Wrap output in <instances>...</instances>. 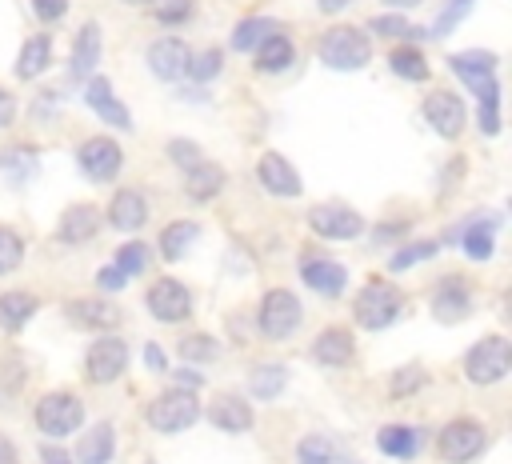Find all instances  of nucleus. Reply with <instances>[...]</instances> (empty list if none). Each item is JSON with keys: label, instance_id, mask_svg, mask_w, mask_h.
Listing matches in <instances>:
<instances>
[{"label": "nucleus", "instance_id": "nucleus-24", "mask_svg": "<svg viewBox=\"0 0 512 464\" xmlns=\"http://www.w3.org/2000/svg\"><path fill=\"white\" fill-rule=\"evenodd\" d=\"M208 416H212V424L220 432H248V424H252V408L240 396H216Z\"/></svg>", "mask_w": 512, "mask_h": 464}, {"label": "nucleus", "instance_id": "nucleus-28", "mask_svg": "<svg viewBox=\"0 0 512 464\" xmlns=\"http://www.w3.org/2000/svg\"><path fill=\"white\" fill-rule=\"evenodd\" d=\"M96 60H100V28L84 24L76 36V52H72V76H92Z\"/></svg>", "mask_w": 512, "mask_h": 464}, {"label": "nucleus", "instance_id": "nucleus-6", "mask_svg": "<svg viewBox=\"0 0 512 464\" xmlns=\"http://www.w3.org/2000/svg\"><path fill=\"white\" fill-rule=\"evenodd\" d=\"M300 316H304L300 300H296L288 288H272V292L264 296V304H260V332H264L268 340H284V336L296 332Z\"/></svg>", "mask_w": 512, "mask_h": 464}, {"label": "nucleus", "instance_id": "nucleus-23", "mask_svg": "<svg viewBox=\"0 0 512 464\" xmlns=\"http://www.w3.org/2000/svg\"><path fill=\"white\" fill-rule=\"evenodd\" d=\"M108 220H112V228H120V232H136L144 220H148V204H144V196L140 192H116L112 196V208H108Z\"/></svg>", "mask_w": 512, "mask_h": 464}, {"label": "nucleus", "instance_id": "nucleus-40", "mask_svg": "<svg viewBox=\"0 0 512 464\" xmlns=\"http://www.w3.org/2000/svg\"><path fill=\"white\" fill-rule=\"evenodd\" d=\"M152 16L160 24H184L192 16V0H152Z\"/></svg>", "mask_w": 512, "mask_h": 464}, {"label": "nucleus", "instance_id": "nucleus-46", "mask_svg": "<svg viewBox=\"0 0 512 464\" xmlns=\"http://www.w3.org/2000/svg\"><path fill=\"white\" fill-rule=\"evenodd\" d=\"M432 252H436V244H432V240H420V244H408V248H400V252L392 256V264H388V268H392V272H404V268H412L416 260H428Z\"/></svg>", "mask_w": 512, "mask_h": 464}, {"label": "nucleus", "instance_id": "nucleus-37", "mask_svg": "<svg viewBox=\"0 0 512 464\" xmlns=\"http://www.w3.org/2000/svg\"><path fill=\"white\" fill-rule=\"evenodd\" d=\"M144 264H148V248H144L140 240H132V244H124V248L116 252V272H120L124 280H128V276H140Z\"/></svg>", "mask_w": 512, "mask_h": 464}, {"label": "nucleus", "instance_id": "nucleus-51", "mask_svg": "<svg viewBox=\"0 0 512 464\" xmlns=\"http://www.w3.org/2000/svg\"><path fill=\"white\" fill-rule=\"evenodd\" d=\"M12 116H16V100H12V92H0V128L12 124Z\"/></svg>", "mask_w": 512, "mask_h": 464}, {"label": "nucleus", "instance_id": "nucleus-52", "mask_svg": "<svg viewBox=\"0 0 512 464\" xmlns=\"http://www.w3.org/2000/svg\"><path fill=\"white\" fill-rule=\"evenodd\" d=\"M0 464H16V444L8 436H0Z\"/></svg>", "mask_w": 512, "mask_h": 464}, {"label": "nucleus", "instance_id": "nucleus-9", "mask_svg": "<svg viewBox=\"0 0 512 464\" xmlns=\"http://www.w3.org/2000/svg\"><path fill=\"white\" fill-rule=\"evenodd\" d=\"M308 224H312V232L324 236V240H356V236L364 232L360 212H352L348 204H320V208L308 212Z\"/></svg>", "mask_w": 512, "mask_h": 464}, {"label": "nucleus", "instance_id": "nucleus-2", "mask_svg": "<svg viewBox=\"0 0 512 464\" xmlns=\"http://www.w3.org/2000/svg\"><path fill=\"white\" fill-rule=\"evenodd\" d=\"M508 368H512V344L504 336H484L464 356V372L472 384H496L500 376H508Z\"/></svg>", "mask_w": 512, "mask_h": 464}, {"label": "nucleus", "instance_id": "nucleus-26", "mask_svg": "<svg viewBox=\"0 0 512 464\" xmlns=\"http://www.w3.org/2000/svg\"><path fill=\"white\" fill-rule=\"evenodd\" d=\"M184 172H188V176H184V188H188V196L200 200V204H208V200L224 188V172H220L216 164H200V160H196V164H188Z\"/></svg>", "mask_w": 512, "mask_h": 464}, {"label": "nucleus", "instance_id": "nucleus-10", "mask_svg": "<svg viewBox=\"0 0 512 464\" xmlns=\"http://www.w3.org/2000/svg\"><path fill=\"white\" fill-rule=\"evenodd\" d=\"M124 368H128V344H124L120 336H100V340L88 348V380L112 384Z\"/></svg>", "mask_w": 512, "mask_h": 464}, {"label": "nucleus", "instance_id": "nucleus-44", "mask_svg": "<svg viewBox=\"0 0 512 464\" xmlns=\"http://www.w3.org/2000/svg\"><path fill=\"white\" fill-rule=\"evenodd\" d=\"M372 32H380V36H400V40H420V28H412L404 16H376L372 20Z\"/></svg>", "mask_w": 512, "mask_h": 464}, {"label": "nucleus", "instance_id": "nucleus-57", "mask_svg": "<svg viewBox=\"0 0 512 464\" xmlns=\"http://www.w3.org/2000/svg\"><path fill=\"white\" fill-rule=\"evenodd\" d=\"M124 4H140V0H124Z\"/></svg>", "mask_w": 512, "mask_h": 464}, {"label": "nucleus", "instance_id": "nucleus-43", "mask_svg": "<svg viewBox=\"0 0 512 464\" xmlns=\"http://www.w3.org/2000/svg\"><path fill=\"white\" fill-rule=\"evenodd\" d=\"M468 8H472V0H448L444 12H440V20L432 24V36H448V32L468 16Z\"/></svg>", "mask_w": 512, "mask_h": 464}, {"label": "nucleus", "instance_id": "nucleus-48", "mask_svg": "<svg viewBox=\"0 0 512 464\" xmlns=\"http://www.w3.org/2000/svg\"><path fill=\"white\" fill-rule=\"evenodd\" d=\"M168 156H172L176 164H184V168L200 160V152H196V144H184V140H172V144H168Z\"/></svg>", "mask_w": 512, "mask_h": 464}, {"label": "nucleus", "instance_id": "nucleus-34", "mask_svg": "<svg viewBox=\"0 0 512 464\" xmlns=\"http://www.w3.org/2000/svg\"><path fill=\"white\" fill-rule=\"evenodd\" d=\"M196 232H200V228H196L192 220H176V224H168V228L160 232V252H164L168 260H180L184 248L196 240Z\"/></svg>", "mask_w": 512, "mask_h": 464}, {"label": "nucleus", "instance_id": "nucleus-15", "mask_svg": "<svg viewBox=\"0 0 512 464\" xmlns=\"http://www.w3.org/2000/svg\"><path fill=\"white\" fill-rule=\"evenodd\" d=\"M188 44L184 40H176V36H168V40H156L152 48H148V68L160 76V80H180L184 76V64H188Z\"/></svg>", "mask_w": 512, "mask_h": 464}, {"label": "nucleus", "instance_id": "nucleus-41", "mask_svg": "<svg viewBox=\"0 0 512 464\" xmlns=\"http://www.w3.org/2000/svg\"><path fill=\"white\" fill-rule=\"evenodd\" d=\"M20 260H24V244H20V236H16L12 228H0V276L12 272Z\"/></svg>", "mask_w": 512, "mask_h": 464}, {"label": "nucleus", "instance_id": "nucleus-42", "mask_svg": "<svg viewBox=\"0 0 512 464\" xmlns=\"http://www.w3.org/2000/svg\"><path fill=\"white\" fill-rule=\"evenodd\" d=\"M0 168H4L12 180H20V176H28V172L36 168V152H28V148H12V152L0 156Z\"/></svg>", "mask_w": 512, "mask_h": 464}, {"label": "nucleus", "instance_id": "nucleus-18", "mask_svg": "<svg viewBox=\"0 0 512 464\" xmlns=\"http://www.w3.org/2000/svg\"><path fill=\"white\" fill-rule=\"evenodd\" d=\"M300 276H304V284H308L312 292H320V296H340L344 284H348V272H344V264H336V260H304V264H300Z\"/></svg>", "mask_w": 512, "mask_h": 464}, {"label": "nucleus", "instance_id": "nucleus-47", "mask_svg": "<svg viewBox=\"0 0 512 464\" xmlns=\"http://www.w3.org/2000/svg\"><path fill=\"white\" fill-rule=\"evenodd\" d=\"M32 12L40 20H60L68 12V0H32Z\"/></svg>", "mask_w": 512, "mask_h": 464}, {"label": "nucleus", "instance_id": "nucleus-11", "mask_svg": "<svg viewBox=\"0 0 512 464\" xmlns=\"http://www.w3.org/2000/svg\"><path fill=\"white\" fill-rule=\"evenodd\" d=\"M148 308H152V316L176 324V320H184V316L192 312V292H188L180 280L160 276V280L148 288Z\"/></svg>", "mask_w": 512, "mask_h": 464}, {"label": "nucleus", "instance_id": "nucleus-31", "mask_svg": "<svg viewBox=\"0 0 512 464\" xmlns=\"http://www.w3.org/2000/svg\"><path fill=\"white\" fill-rule=\"evenodd\" d=\"M272 32H280V24L272 20V16H248L236 32H232V48L236 52H252L260 40H268Z\"/></svg>", "mask_w": 512, "mask_h": 464}, {"label": "nucleus", "instance_id": "nucleus-19", "mask_svg": "<svg viewBox=\"0 0 512 464\" xmlns=\"http://www.w3.org/2000/svg\"><path fill=\"white\" fill-rule=\"evenodd\" d=\"M468 308H472V288H468L460 276H448V280L436 288V296H432L436 320H460V316H468Z\"/></svg>", "mask_w": 512, "mask_h": 464}, {"label": "nucleus", "instance_id": "nucleus-13", "mask_svg": "<svg viewBox=\"0 0 512 464\" xmlns=\"http://www.w3.org/2000/svg\"><path fill=\"white\" fill-rule=\"evenodd\" d=\"M424 116H428V124H432L440 136H448V140L460 136V128H464V104H460L456 92H428Z\"/></svg>", "mask_w": 512, "mask_h": 464}, {"label": "nucleus", "instance_id": "nucleus-14", "mask_svg": "<svg viewBox=\"0 0 512 464\" xmlns=\"http://www.w3.org/2000/svg\"><path fill=\"white\" fill-rule=\"evenodd\" d=\"M84 96H88V108H92V112H96L104 124H112V128H132V116H128V108L116 100V92H112V84H108L104 76L88 80Z\"/></svg>", "mask_w": 512, "mask_h": 464}, {"label": "nucleus", "instance_id": "nucleus-32", "mask_svg": "<svg viewBox=\"0 0 512 464\" xmlns=\"http://www.w3.org/2000/svg\"><path fill=\"white\" fill-rule=\"evenodd\" d=\"M296 456H300V464H356V460L340 456L328 436H304L300 448H296Z\"/></svg>", "mask_w": 512, "mask_h": 464}, {"label": "nucleus", "instance_id": "nucleus-36", "mask_svg": "<svg viewBox=\"0 0 512 464\" xmlns=\"http://www.w3.org/2000/svg\"><path fill=\"white\" fill-rule=\"evenodd\" d=\"M424 380H428V372H424L420 364H404V368H396V372H392V380H388V392H392L396 400H404V396L420 392V388H424Z\"/></svg>", "mask_w": 512, "mask_h": 464}, {"label": "nucleus", "instance_id": "nucleus-12", "mask_svg": "<svg viewBox=\"0 0 512 464\" xmlns=\"http://www.w3.org/2000/svg\"><path fill=\"white\" fill-rule=\"evenodd\" d=\"M448 68L480 96L488 88H496V56L492 52H456L448 56Z\"/></svg>", "mask_w": 512, "mask_h": 464}, {"label": "nucleus", "instance_id": "nucleus-25", "mask_svg": "<svg viewBox=\"0 0 512 464\" xmlns=\"http://www.w3.org/2000/svg\"><path fill=\"white\" fill-rule=\"evenodd\" d=\"M116 452V436H112V424H96L80 436L76 444V464H108Z\"/></svg>", "mask_w": 512, "mask_h": 464}, {"label": "nucleus", "instance_id": "nucleus-38", "mask_svg": "<svg viewBox=\"0 0 512 464\" xmlns=\"http://www.w3.org/2000/svg\"><path fill=\"white\" fill-rule=\"evenodd\" d=\"M492 228H496V220H488L484 228L476 224V228L464 232V252H468L472 260H488V256H492Z\"/></svg>", "mask_w": 512, "mask_h": 464}, {"label": "nucleus", "instance_id": "nucleus-53", "mask_svg": "<svg viewBox=\"0 0 512 464\" xmlns=\"http://www.w3.org/2000/svg\"><path fill=\"white\" fill-rule=\"evenodd\" d=\"M100 284H104V288H120V284H124V276H120L116 268H104V272H100Z\"/></svg>", "mask_w": 512, "mask_h": 464}, {"label": "nucleus", "instance_id": "nucleus-21", "mask_svg": "<svg viewBox=\"0 0 512 464\" xmlns=\"http://www.w3.org/2000/svg\"><path fill=\"white\" fill-rule=\"evenodd\" d=\"M96 228H100V212H96L92 204H72V208H64L56 236H60L64 244H84V240L96 236Z\"/></svg>", "mask_w": 512, "mask_h": 464}, {"label": "nucleus", "instance_id": "nucleus-3", "mask_svg": "<svg viewBox=\"0 0 512 464\" xmlns=\"http://www.w3.org/2000/svg\"><path fill=\"white\" fill-rule=\"evenodd\" d=\"M144 416H148V424H152L156 432H184V428L196 424L200 400H196V392H188V388H172V392L156 396Z\"/></svg>", "mask_w": 512, "mask_h": 464}, {"label": "nucleus", "instance_id": "nucleus-16", "mask_svg": "<svg viewBox=\"0 0 512 464\" xmlns=\"http://www.w3.org/2000/svg\"><path fill=\"white\" fill-rule=\"evenodd\" d=\"M256 176H260V184H264L268 192H276V196H300V176H296V168H292L284 156H276V152H264V156H260Z\"/></svg>", "mask_w": 512, "mask_h": 464}, {"label": "nucleus", "instance_id": "nucleus-39", "mask_svg": "<svg viewBox=\"0 0 512 464\" xmlns=\"http://www.w3.org/2000/svg\"><path fill=\"white\" fill-rule=\"evenodd\" d=\"M180 356L204 364V360H216V356H220V344H216L212 336H184V340H180Z\"/></svg>", "mask_w": 512, "mask_h": 464}, {"label": "nucleus", "instance_id": "nucleus-5", "mask_svg": "<svg viewBox=\"0 0 512 464\" xmlns=\"http://www.w3.org/2000/svg\"><path fill=\"white\" fill-rule=\"evenodd\" d=\"M84 424V404L72 392H48L36 400V428L44 436H68Z\"/></svg>", "mask_w": 512, "mask_h": 464}, {"label": "nucleus", "instance_id": "nucleus-55", "mask_svg": "<svg viewBox=\"0 0 512 464\" xmlns=\"http://www.w3.org/2000/svg\"><path fill=\"white\" fill-rule=\"evenodd\" d=\"M348 0H320V12H340Z\"/></svg>", "mask_w": 512, "mask_h": 464}, {"label": "nucleus", "instance_id": "nucleus-49", "mask_svg": "<svg viewBox=\"0 0 512 464\" xmlns=\"http://www.w3.org/2000/svg\"><path fill=\"white\" fill-rule=\"evenodd\" d=\"M144 364H148V368H156V372H164V368H168V356H164V348L148 344V348H144Z\"/></svg>", "mask_w": 512, "mask_h": 464}, {"label": "nucleus", "instance_id": "nucleus-30", "mask_svg": "<svg viewBox=\"0 0 512 464\" xmlns=\"http://www.w3.org/2000/svg\"><path fill=\"white\" fill-rule=\"evenodd\" d=\"M32 312H36V296H28V292H4L0 296V328L4 332H20Z\"/></svg>", "mask_w": 512, "mask_h": 464}, {"label": "nucleus", "instance_id": "nucleus-29", "mask_svg": "<svg viewBox=\"0 0 512 464\" xmlns=\"http://www.w3.org/2000/svg\"><path fill=\"white\" fill-rule=\"evenodd\" d=\"M48 56H52V40H48L44 32H40V36H32V40H24L20 60H16V76H20V80L40 76V72L48 68Z\"/></svg>", "mask_w": 512, "mask_h": 464}, {"label": "nucleus", "instance_id": "nucleus-54", "mask_svg": "<svg viewBox=\"0 0 512 464\" xmlns=\"http://www.w3.org/2000/svg\"><path fill=\"white\" fill-rule=\"evenodd\" d=\"M176 380H180V388H188V384H192V388H200V372H192V368H184Z\"/></svg>", "mask_w": 512, "mask_h": 464}, {"label": "nucleus", "instance_id": "nucleus-45", "mask_svg": "<svg viewBox=\"0 0 512 464\" xmlns=\"http://www.w3.org/2000/svg\"><path fill=\"white\" fill-rule=\"evenodd\" d=\"M220 72V52H200V56H188V64H184V76H192V80H212Z\"/></svg>", "mask_w": 512, "mask_h": 464}, {"label": "nucleus", "instance_id": "nucleus-27", "mask_svg": "<svg viewBox=\"0 0 512 464\" xmlns=\"http://www.w3.org/2000/svg\"><path fill=\"white\" fill-rule=\"evenodd\" d=\"M292 56H296V48H292V40L284 32H272L268 40L256 44V68L260 72H284L292 64Z\"/></svg>", "mask_w": 512, "mask_h": 464}, {"label": "nucleus", "instance_id": "nucleus-56", "mask_svg": "<svg viewBox=\"0 0 512 464\" xmlns=\"http://www.w3.org/2000/svg\"><path fill=\"white\" fill-rule=\"evenodd\" d=\"M388 8H412V4H420V0H384Z\"/></svg>", "mask_w": 512, "mask_h": 464}, {"label": "nucleus", "instance_id": "nucleus-22", "mask_svg": "<svg viewBox=\"0 0 512 464\" xmlns=\"http://www.w3.org/2000/svg\"><path fill=\"white\" fill-rule=\"evenodd\" d=\"M420 428H408V424H384L376 432V448L384 456H396V460H412L420 452Z\"/></svg>", "mask_w": 512, "mask_h": 464}, {"label": "nucleus", "instance_id": "nucleus-33", "mask_svg": "<svg viewBox=\"0 0 512 464\" xmlns=\"http://www.w3.org/2000/svg\"><path fill=\"white\" fill-rule=\"evenodd\" d=\"M284 380H288L284 364H264V368H256V372L248 376V388H252L256 400H272V396L284 392Z\"/></svg>", "mask_w": 512, "mask_h": 464}, {"label": "nucleus", "instance_id": "nucleus-1", "mask_svg": "<svg viewBox=\"0 0 512 464\" xmlns=\"http://www.w3.org/2000/svg\"><path fill=\"white\" fill-rule=\"evenodd\" d=\"M316 52H320V60H324L328 68H336V72H352V68H364V64L372 60L368 36H364L360 28H352V24L328 28V32L320 36Z\"/></svg>", "mask_w": 512, "mask_h": 464}, {"label": "nucleus", "instance_id": "nucleus-50", "mask_svg": "<svg viewBox=\"0 0 512 464\" xmlns=\"http://www.w3.org/2000/svg\"><path fill=\"white\" fill-rule=\"evenodd\" d=\"M40 460H44V464H76V460H72V456H68L64 448H52V444H48V448L40 452Z\"/></svg>", "mask_w": 512, "mask_h": 464}, {"label": "nucleus", "instance_id": "nucleus-17", "mask_svg": "<svg viewBox=\"0 0 512 464\" xmlns=\"http://www.w3.org/2000/svg\"><path fill=\"white\" fill-rule=\"evenodd\" d=\"M68 320H76L80 328H116L120 324V308L104 296H80L68 304Z\"/></svg>", "mask_w": 512, "mask_h": 464}, {"label": "nucleus", "instance_id": "nucleus-35", "mask_svg": "<svg viewBox=\"0 0 512 464\" xmlns=\"http://www.w3.org/2000/svg\"><path fill=\"white\" fill-rule=\"evenodd\" d=\"M388 64H392V72L404 76V80H424V76H428V60H424L416 48H396V52L388 56Z\"/></svg>", "mask_w": 512, "mask_h": 464}, {"label": "nucleus", "instance_id": "nucleus-7", "mask_svg": "<svg viewBox=\"0 0 512 464\" xmlns=\"http://www.w3.org/2000/svg\"><path fill=\"white\" fill-rule=\"evenodd\" d=\"M484 444H488V436H484V428L476 420H452L436 436V448H440V456L448 464H468L472 456L484 452Z\"/></svg>", "mask_w": 512, "mask_h": 464}, {"label": "nucleus", "instance_id": "nucleus-8", "mask_svg": "<svg viewBox=\"0 0 512 464\" xmlns=\"http://www.w3.org/2000/svg\"><path fill=\"white\" fill-rule=\"evenodd\" d=\"M76 160H80L84 176H88V180H96V184H108V180H116V176H120V168H124V156H120L116 140H108V136H96V140L80 144Z\"/></svg>", "mask_w": 512, "mask_h": 464}, {"label": "nucleus", "instance_id": "nucleus-20", "mask_svg": "<svg viewBox=\"0 0 512 464\" xmlns=\"http://www.w3.org/2000/svg\"><path fill=\"white\" fill-rule=\"evenodd\" d=\"M312 356H316L320 364H328V368L352 364V356H356L352 332H348V328H328V332H320V336L312 340Z\"/></svg>", "mask_w": 512, "mask_h": 464}, {"label": "nucleus", "instance_id": "nucleus-4", "mask_svg": "<svg viewBox=\"0 0 512 464\" xmlns=\"http://www.w3.org/2000/svg\"><path fill=\"white\" fill-rule=\"evenodd\" d=\"M400 308H404V296H400V288H392V284H384V280H372L360 296H356V324L360 328H388L396 316H400Z\"/></svg>", "mask_w": 512, "mask_h": 464}]
</instances>
